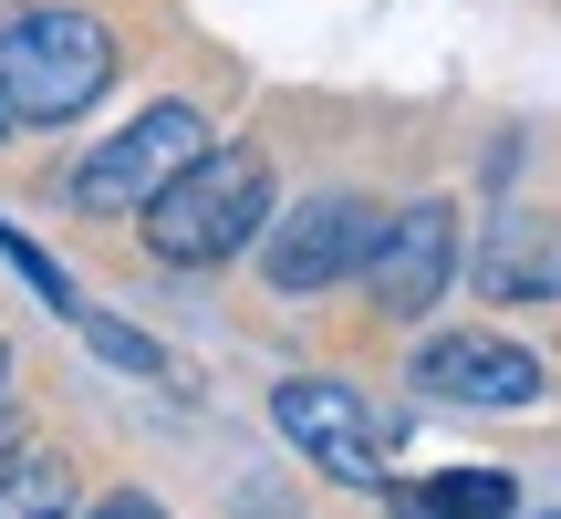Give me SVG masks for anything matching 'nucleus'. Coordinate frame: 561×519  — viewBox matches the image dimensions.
Listing matches in <instances>:
<instances>
[{"instance_id":"ddd939ff","label":"nucleus","mask_w":561,"mask_h":519,"mask_svg":"<svg viewBox=\"0 0 561 519\" xmlns=\"http://www.w3.org/2000/svg\"><path fill=\"white\" fill-rule=\"evenodd\" d=\"M11 447H21V437H11V416H0V458H11Z\"/></svg>"},{"instance_id":"7ed1b4c3","label":"nucleus","mask_w":561,"mask_h":519,"mask_svg":"<svg viewBox=\"0 0 561 519\" xmlns=\"http://www.w3.org/2000/svg\"><path fill=\"white\" fill-rule=\"evenodd\" d=\"M198 146H208V115H198V104H146L125 136H104L94 157L73 166V208H83V219H125V208H146L187 157H198Z\"/></svg>"},{"instance_id":"423d86ee","label":"nucleus","mask_w":561,"mask_h":519,"mask_svg":"<svg viewBox=\"0 0 561 519\" xmlns=\"http://www.w3.org/2000/svg\"><path fill=\"white\" fill-rule=\"evenodd\" d=\"M375 229H385L375 198H301V208H280V229H271V250H261L271 291L301 301V291H333V280H354L364 250H375Z\"/></svg>"},{"instance_id":"9b49d317","label":"nucleus","mask_w":561,"mask_h":519,"mask_svg":"<svg viewBox=\"0 0 561 519\" xmlns=\"http://www.w3.org/2000/svg\"><path fill=\"white\" fill-rule=\"evenodd\" d=\"M0 250H11V270H21V280H32V291H42V301H53V312H62V322H83V291H73V280H62V270H53V260H42V250H32V240H21V229H11V219H0Z\"/></svg>"},{"instance_id":"39448f33","label":"nucleus","mask_w":561,"mask_h":519,"mask_svg":"<svg viewBox=\"0 0 561 519\" xmlns=\"http://www.w3.org/2000/svg\"><path fill=\"white\" fill-rule=\"evenodd\" d=\"M447 280H458V208H447V198L396 208V219L375 229V250H364V291H375V312L385 322H416V312H437Z\"/></svg>"},{"instance_id":"9d476101","label":"nucleus","mask_w":561,"mask_h":519,"mask_svg":"<svg viewBox=\"0 0 561 519\" xmlns=\"http://www.w3.org/2000/svg\"><path fill=\"white\" fill-rule=\"evenodd\" d=\"M405 519H510V478L500 468H447L437 488H416V499H396Z\"/></svg>"},{"instance_id":"4468645a","label":"nucleus","mask_w":561,"mask_h":519,"mask_svg":"<svg viewBox=\"0 0 561 519\" xmlns=\"http://www.w3.org/2000/svg\"><path fill=\"white\" fill-rule=\"evenodd\" d=\"M0 374H11V343H0Z\"/></svg>"},{"instance_id":"f8f14e48","label":"nucleus","mask_w":561,"mask_h":519,"mask_svg":"<svg viewBox=\"0 0 561 519\" xmlns=\"http://www.w3.org/2000/svg\"><path fill=\"white\" fill-rule=\"evenodd\" d=\"M94 519H167V509H157V499H136V488H115V499H104Z\"/></svg>"},{"instance_id":"f257e3e1","label":"nucleus","mask_w":561,"mask_h":519,"mask_svg":"<svg viewBox=\"0 0 561 519\" xmlns=\"http://www.w3.org/2000/svg\"><path fill=\"white\" fill-rule=\"evenodd\" d=\"M136 219H146V250H157L167 270H219V260L250 250V240H261V219H271V166H261V146H198V157H187Z\"/></svg>"},{"instance_id":"0eeeda50","label":"nucleus","mask_w":561,"mask_h":519,"mask_svg":"<svg viewBox=\"0 0 561 519\" xmlns=\"http://www.w3.org/2000/svg\"><path fill=\"white\" fill-rule=\"evenodd\" d=\"M416 384L437 405H541L551 395V364L520 354V343H500V333H447V343L416 354Z\"/></svg>"},{"instance_id":"20e7f679","label":"nucleus","mask_w":561,"mask_h":519,"mask_svg":"<svg viewBox=\"0 0 561 519\" xmlns=\"http://www.w3.org/2000/svg\"><path fill=\"white\" fill-rule=\"evenodd\" d=\"M271 416H280V437L301 447V458L322 468V478H343V488H385V447H396V416H375V405L354 395V384H280L271 395Z\"/></svg>"},{"instance_id":"1a4fd4ad","label":"nucleus","mask_w":561,"mask_h":519,"mask_svg":"<svg viewBox=\"0 0 561 519\" xmlns=\"http://www.w3.org/2000/svg\"><path fill=\"white\" fill-rule=\"evenodd\" d=\"M0 519H73V468L11 447V468H0Z\"/></svg>"},{"instance_id":"f03ea898","label":"nucleus","mask_w":561,"mask_h":519,"mask_svg":"<svg viewBox=\"0 0 561 519\" xmlns=\"http://www.w3.org/2000/svg\"><path fill=\"white\" fill-rule=\"evenodd\" d=\"M115 83V32L94 11H11L0 21V125H73Z\"/></svg>"},{"instance_id":"6e6552de","label":"nucleus","mask_w":561,"mask_h":519,"mask_svg":"<svg viewBox=\"0 0 561 519\" xmlns=\"http://www.w3.org/2000/svg\"><path fill=\"white\" fill-rule=\"evenodd\" d=\"M479 291L489 301H561V229L541 208H500L479 240Z\"/></svg>"}]
</instances>
